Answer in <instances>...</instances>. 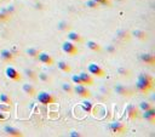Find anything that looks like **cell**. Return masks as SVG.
I'll list each match as a JSON object with an SVG mask.
<instances>
[{
  "mask_svg": "<svg viewBox=\"0 0 155 137\" xmlns=\"http://www.w3.org/2000/svg\"><path fill=\"white\" fill-rule=\"evenodd\" d=\"M23 91L27 94V95H29V96H34V95L36 94L35 89L33 88L32 85H29V84H24V85H23Z\"/></svg>",
  "mask_w": 155,
  "mask_h": 137,
  "instance_id": "2e32d148",
  "label": "cell"
},
{
  "mask_svg": "<svg viewBox=\"0 0 155 137\" xmlns=\"http://www.w3.org/2000/svg\"><path fill=\"white\" fill-rule=\"evenodd\" d=\"M87 69H88V73H90V74H92V75H95V77L102 78V77H104V75H106L104 70H103V69H102L98 65H96V63H90L88 67H87Z\"/></svg>",
  "mask_w": 155,
  "mask_h": 137,
  "instance_id": "5b68a950",
  "label": "cell"
},
{
  "mask_svg": "<svg viewBox=\"0 0 155 137\" xmlns=\"http://www.w3.org/2000/svg\"><path fill=\"white\" fill-rule=\"evenodd\" d=\"M83 109H84L85 112H87V113H91V110H92V103L84 102V103H83Z\"/></svg>",
  "mask_w": 155,
  "mask_h": 137,
  "instance_id": "ffe728a7",
  "label": "cell"
},
{
  "mask_svg": "<svg viewBox=\"0 0 155 137\" xmlns=\"http://www.w3.org/2000/svg\"><path fill=\"white\" fill-rule=\"evenodd\" d=\"M5 74H6V77H7L9 79H11V80L17 81V80L21 79V74H20V73L17 72V69H15L14 67H7V68L5 69Z\"/></svg>",
  "mask_w": 155,
  "mask_h": 137,
  "instance_id": "52a82bcc",
  "label": "cell"
},
{
  "mask_svg": "<svg viewBox=\"0 0 155 137\" xmlns=\"http://www.w3.org/2000/svg\"><path fill=\"white\" fill-rule=\"evenodd\" d=\"M62 88H63V90H64V91L68 92V94H70V92L73 91L72 86H69V85H67V84H62Z\"/></svg>",
  "mask_w": 155,
  "mask_h": 137,
  "instance_id": "484cf974",
  "label": "cell"
},
{
  "mask_svg": "<svg viewBox=\"0 0 155 137\" xmlns=\"http://www.w3.org/2000/svg\"><path fill=\"white\" fill-rule=\"evenodd\" d=\"M86 6H88L90 9H97L98 4L96 1H93V0H88V1H86Z\"/></svg>",
  "mask_w": 155,
  "mask_h": 137,
  "instance_id": "603a6c76",
  "label": "cell"
},
{
  "mask_svg": "<svg viewBox=\"0 0 155 137\" xmlns=\"http://www.w3.org/2000/svg\"><path fill=\"white\" fill-rule=\"evenodd\" d=\"M36 98H38L39 103H41L44 106H49L51 103H55L56 102V97L52 96L51 94H49V92H45V91L39 92V95H38Z\"/></svg>",
  "mask_w": 155,
  "mask_h": 137,
  "instance_id": "7a4b0ae2",
  "label": "cell"
},
{
  "mask_svg": "<svg viewBox=\"0 0 155 137\" xmlns=\"http://www.w3.org/2000/svg\"><path fill=\"white\" fill-rule=\"evenodd\" d=\"M72 81H73L74 84H76V85H83L81 79H80L79 75H73V77H72Z\"/></svg>",
  "mask_w": 155,
  "mask_h": 137,
  "instance_id": "d4e9b609",
  "label": "cell"
},
{
  "mask_svg": "<svg viewBox=\"0 0 155 137\" xmlns=\"http://www.w3.org/2000/svg\"><path fill=\"white\" fill-rule=\"evenodd\" d=\"M72 136H80V135H79V133H75V132H73V133H72Z\"/></svg>",
  "mask_w": 155,
  "mask_h": 137,
  "instance_id": "f1b7e54d",
  "label": "cell"
},
{
  "mask_svg": "<svg viewBox=\"0 0 155 137\" xmlns=\"http://www.w3.org/2000/svg\"><path fill=\"white\" fill-rule=\"evenodd\" d=\"M38 58H39V61H40L41 63H44L46 66H51L54 63V58L51 57L49 54H46V52H39Z\"/></svg>",
  "mask_w": 155,
  "mask_h": 137,
  "instance_id": "ba28073f",
  "label": "cell"
},
{
  "mask_svg": "<svg viewBox=\"0 0 155 137\" xmlns=\"http://www.w3.org/2000/svg\"><path fill=\"white\" fill-rule=\"evenodd\" d=\"M57 66H58V69H61V70H62V72H64V73H70V70H72L70 66H69V65H67L66 62H63V61L58 62Z\"/></svg>",
  "mask_w": 155,
  "mask_h": 137,
  "instance_id": "e0dca14e",
  "label": "cell"
},
{
  "mask_svg": "<svg viewBox=\"0 0 155 137\" xmlns=\"http://www.w3.org/2000/svg\"><path fill=\"white\" fill-rule=\"evenodd\" d=\"M116 90H118V91H119L121 95H130V92H128L127 90H124V89H121V88H118Z\"/></svg>",
  "mask_w": 155,
  "mask_h": 137,
  "instance_id": "83f0119b",
  "label": "cell"
},
{
  "mask_svg": "<svg viewBox=\"0 0 155 137\" xmlns=\"http://www.w3.org/2000/svg\"><path fill=\"white\" fill-rule=\"evenodd\" d=\"M0 57H1V59L4 62H6V63H9V62L14 59V55H12V52L9 51V50H3L1 54H0Z\"/></svg>",
  "mask_w": 155,
  "mask_h": 137,
  "instance_id": "7c38bea8",
  "label": "cell"
},
{
  "mask_svg": "<svg viewBox=\"0 0 155 137\" xmlns=\"http://www.w3.org/2000/svg\"><path fill=\"white\" fill-rule=\"evenodd\" d=\"M141 59L143 62H146V63L149 65V66H153L155 63V57L151 54H142L141 55Z\"/></svg>",
  "mask_w": 155,
  "mask_h": 137,
  "instance_id": "8fae6325",
  "label": "cell"
},
{
  "mask_svg": "<svg viewBox=\"0 0 155 137\" xmlns=\"http://www.w3.org/2000/svg\"><path fill=\"white\" fill-rule=\"evenodd\" d=\"M143 118H144L146 120H148L149 123H154V121H155V109L151 107L150 109L144 110V113H143Z\"/></svg>",
  "mask_w": 155,
  "mask_h": 137,
  "instance_id": "30bf717a",
  "label": "cell"
},
{
  "mask_svg": "<svg viewBox=\"0 0 155 137\" xmlns=\"http://www.w3.org/2000/svg\"><path fill=\"white\" fill-rule=\"evenodd\" d=\"M0 101H1V103L7 104V106L11 104V98H10V96H7L6 94H1V95H0Z\"/></svg>",
  "mask_w": 155,
  "mask_h": 137,
  "instance_id": "d6986e66",
  "label": "cell"
},
{
  "mask_svg": "<svg viewBox=\"0 0 155 137\" xmlns=\"http://www.w3.org/2000/svg\"><path fill=\"white\" fill-rule=\"evenodd\" d=\"M62 50H63V52H66V54H68L70 56H74V55L78 54V47H76L75 43H72L69 40L64 41L62 44Z\"/></svg>",
  "mask_w": 155,
  "mask_h": 137,
  "instance_id": "3957f363",
  "label": "cell"
},
{
  "mask_svg": "<svg viewBox=\"0 0 155 137\" xmlns=\"http://www.w3.org/2000/svg\"><path fill=\"white\" fill-rule=\"evenodd\" d=\"M139 107H141V109L142 110H148V109H150L153 106L150 104V103H148V102H141V104H139Z\"/></svg>",
  "mask_w": 155,
  "mask_h": 137,
  "instance_id": "7402d4cb",
  "label": "cell"
},
{
  "mask_svg": "<svg viewBox=\"0 0 155 137\" xmlns=\"http://www.w3.org/2000/svg\"><path fill=\"white\" fill-rule=\"evenodd\" d=\"M74 92L78 96L83 97V98H88L90 96H91V92H90V90L86 88L85 85H76L74 88Z\"/></svg>",
  "mask_w": 155,
  "mask_h": 137,
  "instance_id": "8992f818",
  "label": "cell"
},
{
  "mask_svg": "<svg viewBox=\"0 0 155 137\" xmlns=\"http://www.w3.org/2000/svg\"><path fill=\"white\" fill-rule=\"evenodd\" d=\"M108 129H109V131H110L112 133H114V135H121V133H124V132L126 131V126L124 125L122 123H120V121L112 123L110 125L108 126Z\"/></svg>",
  "mask_w": 155,
  "mask_h": 137,
  "instance_id": "277c9868",
  "label": "cell"
},
{
  "mask_svg": "<svg viewBox=\"0 0 155 137\" xmlns=\"http://www.w3.org/2000/svg\"><path fill=\"white\" fill-rule=\"evenodd\" d=\"M136 89L142 92V94H147L149 90L153 89V78L148 74L141 73L138 75V80L136 84Z\"/></svg>",
  "mask_w": 155,
  "mask_h": 137,
  "instance_id": "6da1fadb",
  "label": "cell"
},
{
  "mask_svg": "<svg viewBox=\"0 0 155 137\" xmlns=\"http://www.w3.org/2000/svg\"><path fill=\"white\" fill-rule=\"evenodd\" d=\"M86 46L90 49V50H92V51H101V46L96 43V41H87V44H86Z\"/></svg>",
  "mask_w": 155,
  "mask_h": 137,
  "instance_id": "ac0fdd59",
  "label": "cell"
},
{
  "mask_svg": "<svg viewBox=\"0 0 155 137\" xmlns=\"http://www.w3.org/2000/svg\"><path fill=\"white\" fill-rule=\"evenodd\" d=\"M93 1H96L98 5H110L109 0H93Z\"/></svg>",
  "mask_w": 155,
  "mask_h": 137,
  "instance_id": "4316f807",
  "label": "cell"
},
{
  "mask_svg": "<svg viewBox=\"0 0 155 137\" xmlns=\"http://www.w3.org/2000/svg\"><path fill=\"white\" fill-rule=\"evenodd\" d=\"M127 115H128V118H130L131 120L139 117L138 110H137L136 107H133V106H128V107H127Z\"/></svg>",
  "mask_w": 155,
  "mask_h": 137,
  "instance_id": "5bb4252c",
  "label": "cell"
},
{
  "mask_svg": "<svg viewBox=\"0 0 155 137\" xmlns=\"http://www.w3.org/2000/svg\"><path fill=\"white\" fill-rule=\"evenodd\" d=\"M5 131H6V133L10 135V136H15V137H21V136H23V133H22L20 130L15 129V128L6 126V128H5Z\"/></svg>",
  "mask_w": 155,
  "mask_h": 137,
  "instance_id": "9a60e30c",
  "label": "cell"
},
{
  "mask_svg": "<svg viewBox=\"0 0 155 137\" xmlns=\"http://www.w3.org/2000/svg\"><path fill=\"white\" fill-rule=\"evenodd\" d=\"M133 34L137 36V38H139V39H142V40L147 38V34H146L144 32H142V30H135Z\"/></svg>",
  "mask_w": 155,
  "mask_h": 137,
  "instance_id": "44dd1931",
  "label": "cell"
},
{
  "mask_svg": "<svg viewBox=\"0 0 155 137\" xmlns=\"http://www.w3.org/2000/svg\"><path fill=\"white\" fill-rule=\"evenodd\" d=\"M68 40L72 43H83V38L80 34H78L75 32H70L68 33Z\"/></svg>",
  "mask_w": 155,
  "mask_h": 137,
  "instance_id": "4fadbf2b",
  "label": "cell"
},
{
  "mask_svg": "<svg viewBox=\"0 0 155 137\" xmlns=\"http://www.w3.org/2000/svg\"><path fill=\"white\" fill-rule=\"evenodd\" d=\"M27 54H28L29 56H32V57H38L39 51H38V50H35V49H29L28 51H27Z\"/></svg>",
  "mask_w": 155,
  "mask_h": 137,
  "instance_id": "cb8c5ba5",
  "label": "cell"
},
{
  "mask_svg": "<svg viewBox=\"0 0 155 137\" xmlns=\"http://www.w3.org/2000/svg\"><path fill=\"white\" fill-rule=\"evenodd\" d=\"M79 77H80V79H81L83 85H85V86H91V85H93V79H92V77L90 75V74L83 72V73L79 74Z\"/></svg>",
  "mask_w": 155,
  "mask_h": 137,
  "instance_id": "9c48e42d",
  "label": "cell"
}]
</instances>
